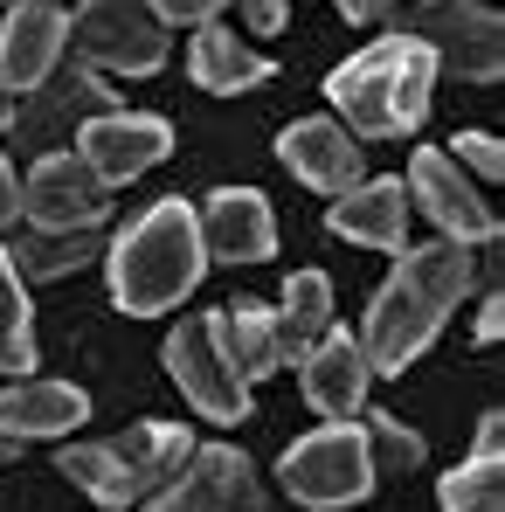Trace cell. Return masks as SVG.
<instances>
[{
	"label": "cell",
	"instance_id": "28",
	"mask_svg": "<svg viewBox=\"0 0 505 512\" xmlns=\"http://www.w3.org/2000/svg\"><path fill=\"white\" fill-rule=\"evenodd\" d=\"M146 7H153L160 21H187V28H201V21H215L229 0H146Z\"/></svg>",
	"mask_w": 505,
	"mask_h": 512
},
{
	"label": "cell",
	"instance_id": "25",
	"mask_svg": "<svg viewBox=\"0 0 505 512\" xmlns=\"http://www.w3.org/2000/svg\"><path fill=\"white\" fill-rule=\"evenodd\" d=\"M360 443H367L374 478H402V471L422 464V436L402 416H388V409H360Z\"/></svg>",
	"mask_w": 505,
	"mask_h": 512
},
{
	"label": "cell",
	"instance_id": "11",
	"mask_svg": "<svg viewBox=\"0 0 505 512\" xmlns=\"http://www.w3.org/2000/svg\"><path fill=\"white\" fill-rule=\"evenodd\" d=\"M77 153L90 160V173L104 187H125V180L153 173L173 153V125L153 118V111H125L118 104V111H97V118L77 125Z\"/></svg>",
	"mask_w": 505,
	"mask_h": 512
},
{
	"label": "cell",
	"instance_id": "8",
	"mask_svg": "<svg viewBox=\"0 0 505 512\" xmlns=\"http://www.w3.org/2000/svg\"><path fill=\"white\" fill-rule=\"evenodd\" d=\"M146 512H263V478L236 443H201L146 499Z\"/></svg>",
	"mask_w": 505,
	"mask_h": 512
},
{
	"label": "cell",
	"instance_id": "17",
	"mask_svg": "<svg viewBox=\"0 0 505 512\" xmlns=\"http://www.w3.org/2000/svg\"><path fill=\"white\" fill-rule=\"evenodd\" d=\"M77 423H90V395L77 381H42L21 374L14 388H0V436L35 443V436H70Z\"/></svg>",
	"mask_w": 505,
	"mask_h": 512
},
{
	"label": "cell",
	"instance_id": "36",
	"mask_svg": "<svg viewBox=\"0 0 505 512\" xmlns=\"http://www.w3.org/2000/svg\"><path fill=\"white\" fill-rule=\"evenodd\" d=\"M104 512H118V506H104Z\"/></svg>",
	"mask_w": 505,
	"mask_h": 512
},
{
	"label": "cell",
	"instance_id": "20",
	"mask_svg": "<svg viewBox=\"0 0 505 512\" xmlns=\"http://www.w3.org/2000/svg\"><path fill=\"white\" fill-rule=\"evenodd\" d=\"M215 333H222V353L236 360L243 381H270V374L284 367V353H277V312H270L263 298L222 305V312H215Z\"/></svg>",
	"mask_w": 505,
	"mask_h": 512
},
{
	"label": "cell",
	"instance_id": "24",
	"mask_svg": "<svg viewBox=\"0 0 505 512\" xmlns=\"http://www.w3.org/2000/svg\"><path fill=\"white\" fill-rule=\"evenodd\" d=\"M35 367V319H28V291H21V270L0 243V374H28Z\"/></svg>",
	"mask_w": 505,
	"mask_h": 512
},
{
	"label": "cell",
	"instance_id": "10",
	"mask_svg": "<svg viewBox=\"0 0 505 512\" xmlns=\"http://www.w3.org/2000/svg\"><path fill=\"white\" fill-rule=\"evenodd\" d=\"M111 215V187L90 173L84 153H42L21 180V222L28 229H97Z\"/></svg>",
	"mask_w": 505,
	"mask_h": 512
},
{
	"label": "cell",
	"instance_id": "14",
	"mask_svg": "<svg viewBox=\"0 0 505 512\" xmlns=\"http://www.w3.org/2000/svg\"><path fill=\"white\" fill-rule=\"evenodd\" d=\"M194 222H201L208 263H270V250H277V215L256 187H215L194 208Z\"/></svg>",
	"mask_w": 505,
	"mask_h": 512
},
{
	"label": "cell",
	"instance_id": "34",
	"mask_svg": "<svg viewBox=\"0 0 505 512\" xmlns=\"http://www.w3.org/2000/svg\"><path fill=\"white\" fill-rule=\"evenodd\" d=\"M0 7H21V0H0ZM49 7H63V0H49Z\"/></svg>",
	"mask_w": 505,
	"mask_h": 512
},
{
	"label": "cell",
	"instance_id": "29",
	"mask_svg": "<svg viewBox=\"0 0 505 512\" xmlns=\"http://www.w3.org/2000/svg\"><path fill=\"white\" fill-rule=\"evenodd\" d=\"M236 7H243V28H250V35H277L291 0H236Z\"/></svg>",
	"mask_w": 505,
	"mask_h": 512
},
{
	"label": "cell",
	"instance_id": "3",
	"mask_svg": "<svg viewBox=\"0 0 505 512\" xmlns=\"http://www.w3.org/2000/svg\"><path fill=\"white\" fill-rule=\"evenodd\" d=\"M429 90H436V56L409 35L367 42L326 77V97L353 139H409L429 118Z\"/></svg>",
	"mask_w": 505,
	"mask_h": 512
},
{
	"label": "cell",
	"instance_id": "31",
	"mask_svg": "<svg viewBox=\"0 0 505 512\" xmlns=\"http://www.w3.org/2000/svg\"><path fill=\"white\" fill-rule=\"evenodd\" d=\"M499 443H505V416L485 409V416H478V457H499Z\"/></svg>",
	"mask_w": 505,
	"mask_h": 512
},
{
	"label": "cell",
	"instance_id": "18",
	"mask_svg": "<svg viewBox=\"0 0 505 512\" xmlns=\"http://www.w3.org/2000/svg\"><path fill=\"white\" fill-rule=\"evenodd\" d=\"M187 77L194 90H215V97H236V90H256L277 77V63L270 56H256L250 42L236 35V28H222V21H201L194 28V42H187Z\"/></svg>",
	"mask_w": 505,
	"mask_h": 512
},
{
	"label": "cell",
	"instance_id": "6",
	"mask_svg": "<svg viewBox=\"0 0 505 512\" xmlns=\"http://www.w3.org/2000/svg\"><path fill=\"white\" fill-rule=\"evenodd\" d=\"M70 42L90 70H118V77H153L167 70V21L146 0H77Z\"/></svg>",
	"mask_w": 505,
	"mask_h": 512
},
{
	"label": "cell",
	"instance_id": "13",
	"mask_svg": "<svg viewBox=\"0 0 505 512\" xmlns=\"http://www.w3.org/2000/svg\"><path fill=\"white\" fill-rule=\"evenodd\" d=\"M277 160L298 173L305 187H319V194H353L360 180H367V146L339 125V118H298V125H284V139H277Z\"/></svg>",
	"mask_w": 505,
	"mask_h": 512
},
{
	"label": "cell",
	"instance_id": "2",
	"mask_svg": "<svg viewBox=\"0 0 505 512\" xmlns=\"http://www.w3.org/2000/svg\"><path fill=\"white\" fill-rule=\"evenodd\" d=\"M111 305L132 312V319H153V312H173L194 298V284L208 277V250H201V222H194V201L187 194H167L153 201L111 250Z\"/></svg>",
	"mask_w": 505,
	"mask_h": 512
},
{
	"label": "cell",
	"instance_id": "23",
	"mask_svg": "<svg viewBox=\"0 0 505 512\" xmlns=\"http://www.w3.org/2000/svg\"><path fill=\"white\" fill-rule=\"evenodd\" d=\"M56 471H63L70 485H84L97 506H132V499H146L139 478L111 457V443H70V450L56 457Z\"/></svg>",
	"mask_w": 505,
	"mask_h": 512
},
{
	"label": "cell",
	"instance_id": "15",
	"mask_svg": "<svg viewBox=\"0 0 505 512\" xmlns=\"http://www.w3.org/2000/svg\"><path fill=\"white\" fill-rule=\"evenodd\" d=\"M298 367H305V402H312L326 423H353V416L367 409L374 367H367V353H360V340H353L346 326H326L319 346H312Z\"/></svg>",
	"mask_w": 505,
	"mask_h": 512
},
{
	"label": "cell",
	"instance_id": "32",
	"mask_svg": "<svg viewBox=\"0 0 505 512\" xmlns=\"http://www.w3.org/2000/svg\"><path fill=\"white\" fill-rule=\"evenodd\" d=\"M339 14H346V21H388V7H395V0H333Z\"/></svg>",
	"mask_w": 505,
	"mask_h": 512
},
{
	"label": "cell",
	"instance_id": "7",
	"mask_svg": "<svg viewBox=\"0 0 505 512\" xmlns=\"http://www.w3.org/2000/svg\"><path fill=\"white\" fill-rule=\"evenodd\" d=\"M167 374H173V388L187 395V409H201L208 423H250V381L222 353L215 312H187L167 333Z\"/></svg>",
	"mask_w": 505,
	"mask_h": 512
},
{
	"label": "cell",
	"instance_id": "5",
	"mask_svg": "<svg viewBox=\"0 0 505 512\" xmlns=\"http://www.w3.org/2000/svg\"><path fill=\"white\" fill-rule=\"evenodd\" d=\"M277 478L298 506L312 512H339V506H360L374 492V464H367V443L353 423H326L312 436H298L284 457H277Z\"/></svg>",
	"mask_w": 505,
	"mask_h": 512
},
{
	"label": "cell",
	"instance_id": "33",
	"mask_svg": "<svg viewBox=\"0 0 505 512\" xmlns=\"http://www.w3.org/2000/svg\"><path fill=\"white\" fill-rule=\"evenodd\" d=\"M499 326H505V305H499V298H485V305H478V340L492 346V340H499Z\"/></svg>",
	"mask_w": 505,
	"mask_h": 512
},
{
	"label": "cell",
	"instance_id": "21",
	"mask_svg": "<svg viewBox=\"0 0 505 512\" xmlns=\"http://www.w3.org/2000/svg\"><path fill=\"white\" fill-rule=\"evenodd\" d=\"M111 457H118V464L139 478V492L153 499L173 471L194 457V436H187L180 423H132L125 436H111Z\"/></svg>",
	"mask_w": 505,
	"mask_h": 512
},
{
	"label": "cell",
	"instance_id": "1",
	"mask_svg": "<svg viewBox=\"0 0 505 512\" xmlns=\"http://www.w3.org/2000/svg\"><path fill=\"white\" fill-rule=\"evenodd\" d=\"M478 284V256L471 243H409L395 256L388 284L374 291L367 305V326H360V353L374 374H409L422 346L443 333V319L464 305V291Z\"/></svg>",
	"mask_w": 505,
	"mask_h": 512
},
{
	"label": "cell",
	"instance_id": "16",
	"mask_svg": "<svg viewBox=\"0 0 505 512\" xmlns=\"http://www.w3.org/2000/svg\"><path fill=\"white\" fill-rule=\"evenodd\" d=\"M326 222H333V236H353V243H367V250L402 256L409 250V187H402L395 173H374V180H360L353 194H339Z\"/></svg>",
	"mask_w": 505,
	"mask_h": 512
},
{
	"label": "cell",
	"instance_id": "27",
	"mask_svg": "<svg viewBox=\"0 0 505 512\" xmlns=\"http://www.w3.org/2000/svg\"><path fill=\"white\" fill-rule=\"evenodd\" d=\"M450 160H457V167H471L478 180H499V173H505V153H499V139H492V132H457V139H450Z\"/></svg>",
	"mask_w": 505,
	"mask_h": 512
},
{
	"label": "cell",
	"instance_id": "35",
	"mask_svg": "<svg viewBox=\"0 0 505 512\" xmlns=\"http://www.w3.org/2000/svg\"><path fill=\"white\" fill-rule=\"evenodd\" d=\"M0 125H7V90H0Z\"/></svg>",
	"mask_w": 505,
	"mask_h": 512
},
{
	"label": "cell",
	"instance_id": "19",
	"mask_svg": "<svg viewBox=\"0 0 505 512\" xmlns=\"http://www.w3.org/2000/svg\"><path fill=\"white\" fill-rule=\"evenodd\" d=\"M333 326V277L326 270H291L284 277V305H277V353H284V367H298L319 333Z\"/></svg>",
	"mask_w": 505,
	"mask_h": 512
},
{
	"label": "cell",
	"instance_id": "22",
	"mask_svg": "<svg viewBox=\"0 0 505 512\" xmlns=\"http://www.w3.org/2000/svg\"><path fill=\"white\" fill-rule=\"evenodd\" d=\"M7 256H14L21 277H70L90 256H104V236L97 229H28V222H14Z\"/></svg>",
	"mask_w": 505,
	"mask_h": 512
},
{
	"label": "cell",
	"instance_id": "9",
	"mask_svg": "<svg viewBox=\"0 0 505 512\" xmlns=\"http://www.w3.org/2000/svg\"><path fill=\"white\" fill-rule=\"evenodd\" d=\"M402 187H409V208H422L450 243H499V208L464 180V167L443 146H422Z\"/></svg>",
	"mask_w": 505,
	"mask_h": 512
},
{
	"label": "cell",
	"instance_id": "26",
	"mask_svg": "<svg viewBox=\"0 0 505 512\" xmlns=\"http://www.w3.org/2000/svg\"><path fill=\"white\" fill-rule=\"evenodd\" d=\"M436 506H443V512H505V464H499V457H471V464H457V471L436 485Z\"/></svg>",
	"mask_w": 505,
	"mask_h": 512
},
{
	"label": "cell",
	"instance_id": "30",
	"mask_svg": "<svg viewBox=\"0 0 505 512\" xmlns=\"http://www.w3.org/2000/svg\"><path fill=\"white\" fill-rule=\"evenodd\" d=\"M21 222V180H14V167L0 160V236Z\"/></svg>",
	"mask_w": 505,
	"mask_h": 512
},
{
	"label": "cell",
	"instance_id": "12",
	"mask_svg": "<svg viewBox=\"0 0 505 512\" xmlns=\"http://www.w3.org/2000/svg\"><path fill=\"white\" fill-rule=\"evenodd\" d=\"M63 49H70V14L63 7H49V0L7 7V21H0V90L28 104L35 90L56 77Z\"/></svg>",
	"mask_w": 505,
	"mask_h": 512
},
{
	"label": "cell",
	"instance_id": "4",
	"mask_svg": "<svg viewBox=\"0 0 505 512\" xmlns=\"http://www.w3.org/2000/svg\"><path fill=\"white\" fill-rule=\"evenodd\" d=\"M388 35H409L436 56V70L464 84H499L505 70V21L492 0H395Z\"/></svg>",
	"mask_w": 505,
	"mask_h": 512
}]
</instances>
